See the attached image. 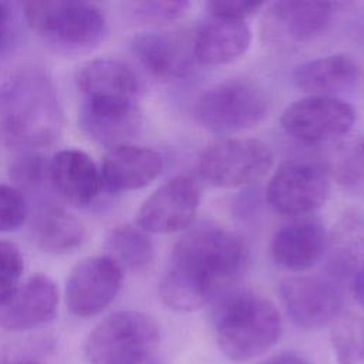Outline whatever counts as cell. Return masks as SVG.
Wrapping results in <instances>:
<instances>
[{
  "instance_id": "cell-1",
  "label": "cell",
  "mask_w": 364,
  "mask_h": 364,
  "mask_svg": "<svg viewBox=\"0 0 364 364\" xmlns=\"http://www.w3.org/2000/svg\"><path fill=\"white\" fill-rule=\"evenodd\" d=\"M212 321L222 353L232 361L264 354L282 334L280 314L266 297L245 289L223 293L215 301Z\"/></svg>"
},
{
  "instance_id": "cell-2",
  "label": "cell",
  "mask_w": 364,
  "mask_h": 364,
  "mask_svg": "<svg viewBox=\"0 0 364 364\" xmlns=\"http://www.w3.org/2000/svg\"><path fill=\"white\" fill-rule=\"evenodd\" d=\"M0 124L9 144L41 146L61 128V109L50 80L33 70L13 75L0 90Z\"/></svg>"
},
{
  "instance_id": "cell-3",
  "label": "cell",
  "mask_w": 364,
  "mask_h": 364,
  "mask_svg": "<svg viewBox=\"0 0 364 364\" xmlns=\"http://www.w3.org/2000/svg\"><path fill=\"white\" fill-rule=\"evenodd\" d=\"M171 262L172 267L193 274L218 293L245 273L249 247L236 232L205 223L189 228L178 239Z\"/></svg>"
},
{
  "instance_id": "cell-4",
  "label": "cell",
  "mask_w": 364,
  "mask_h": 364,
  "mask_svg": "<svg viewBox=\"0 0 364 364\" xmlns=\"http://www.w3.org/2000/svg\"><path fill=\"white\" fill-rule=\"evenodd\" d=\"M23 7L31 31L57 51L87 53L105 37V14L92 3L34 0Z\"/></svg>"
},
{
  "instance_id": "cell-5",
  "label": "cell",
  "mask_w": 364,
  "mask_h": 364,
  "mask_svg": "<svg viewBox=\"0 0 364 364\" xmlns=\"http://www.w3.org/2000/svg\"><path fill=\"white\" fill-rule=\"evenodd\" d=\"M269 111L264 90L246 78H230L206 88L196 100L193 114L206 131L235 134L259 124Z\"/></svg>"
},
{
  "instance_id": "cell-6",
  "label": "cell",
  "mask_w": 364,
  "mask_h": 364,
  "mask_svg": "<svg viewBox=\"0 0 364 364\" xmlns=\"http://www.w3.org/2000/svg\"><path fill=\"white\" fill-rule=\"evenodd\" d=\"M159 341L161 330L151 316L122 310L92 328L85 341V357L90 364H125L155 355Z\"/></svg>"
},
{
  "instance_id": "cell-7",
  "label": "cell",
  "mask_w": 364,
  "mask_h": 364,
  "mask_svg": "<svg viewBox=\"0 0 364 364\" xmlns=\"http://www.w3.org/2000/svg\"><path fill=\"white\" fill-rule=\"evenodd\" d=\"M267 144L255 138H222L199 156L202 178L218 188H237L262 179L273 165Z\"/></svg>"
},
{
  "instance_id": "cell-8",
  "label": "cell",
  "mask_w": 364,
  "mask_h": 364,
  "mask_svg": "<svg viewBox=\"0 0 364 364\" xmlns=\"http://www.w3.org/2000/svg\"><path fill=\"white\" fill-rule=\"evenodd\" d=\"M330 195V173L307 159L282 162L266 186V202L277 213L303 216L321 208Z\"/></svg>"
},
{
  "instance_id": "cell-9",
  "label": "cell",
  "mask_w": 364,
  "mask_h": 364,
  "mask_svg": "<svg viewBox=\"0 0 364 364\" xmlns=\"http://www.w3.org/2000/svg\"><path fill=\"white\" fill-rule=\"evenodd\" d=\"M355 122L354 108L341 98L309 95L290 104L280 124L293 138L309 142H326L348 134Z\"/></svg>"
},
{
  "instance_id": "cell-10",
  "label": "cell",
  "mask_w": 364,
  "mask_h": 364,
  "mask_svg": "<svg viewBox=\"0 0 364 364\" xmlns=\"http://www.w3.org/2000/svg\"><path fill=\"white\" fill-rule=\"evenodd\" d=\"M337 4L317 0H279L267 4L262 18V37L273 47L310 41L330 26Z\"/></svg>"
},
{
  "instance_id": "cell-11",
  "label": "cell",
  "mask_w": 364,
  "mask_h": 364,
  "mask_svg": "<svg viewBox=\"0 0 364 364\" xmlns=\"http://www.w3.org/2000/svg\"><path fill=\"white\" fill-rule=\"evenodd\" d=\"M199 208V188L189 175H176L156 188L139 206L136 225L149 233L188 229Z\"/></svg>"
},
{
  "instance_id": "cell-12",
  "label": "cell",
  "mask_w": 364,
  "mask_h": 364,
  "mask_svg": "<svg viewBox=\"0 0 364 364\" xmlns=\"http://www.w3.org/2000/svg\"><path fill=\"white\" fill-rule=\"evenodd\" d=\"M122 269L108 256L85 257L77 263L65 284V303L77 317H92L104 311L122 284Z\"/></svg>"
},
{
  "instance_id": "cell-13",
  "label": "cell",
  "mask_w": 364,
  "mask_h": 364,
  "mask_svg": "<svg viewBox=\"0 0 364 364\" xmlns=\"http://www.w3.org/2000/svg\"><path fill=\"white\" fill-rule=\"evenodd\" d=\"M279 296L289 317L306 330H320L334 323L343 307L338 289L316 276L283 279L279 284Z\"/></svg>"
},
{
  "instance_id": "cell-14",
  "label": "cell",
  "mask_w": 364,
  "mask_h": 364,
  "mask_svg": "<svg viewBox=\"0 0 364 364\" xmlns=\"http://www.w3.org/2000/svg\"><path fill=\"white\" fill-rule=\"evenodd\" d=\"M58 306L55 283L34 274L0 294V327L13 331L30 330L51 321Z\"/></svg>"
},
{
  "instance_id": "cell-15",
  "label": "cell",
  "mask_w": 364,
  "mask_h": 364,
  "mask_svg": "<svg viewBox=\"0 0 364 364\" xmlns=\"http://www.w3.org/2000/svg\"><path fill=\"white\" fill-rule=\"evenodd\" d=\"M192 36L182 33L142 31L131 38V53L138 64L161 80L186 77L193 65Z\"/></svg>"
},
{
  "instance_id": "cell-16",
  "label": "cell",
  "mask_w": 364,
  "mask_h": 364,
  "mask_svg": "<svg viewBox=\"0 0 364 364\" xmlns=\"http://www.w3.org/2000/svg\"><path fill=\"white\" fill-rule=\"evenodd\" d=\"M328 236L317 218L301 216L282 225L270 242L273 260L291 272L313 267L327 250Z\"/></svg>"
},
{
  "instance_id": "cell-17",
  "label": "cell",
  "mask_w": 364,
  "mask_h": 364,
  "mask_svg": "<svg viewBox=\"0 0 364 364\" xmlns=\"http://www.w3.org/2000/svg\"><path fill=\"white\" fill-rule=\"evenodd\" d=\"M48 179L54 191L74 206H88L101 193L102 179L92 158L81 149L67 148L48 162Z\"/></svg>"
},
{
  "instance_id": "cell-18",
  "label": "cell",
  "mask_w": 364,
  "mask_h": 364,
  "mask_svg": "<svg viewBox=\"0 0 364 364\" xmlns=\"http://www.w3.org/2000/svg\"><path fill=\"white\" fill-rule=\"evenodd\" d=\"M78 124L81 131L95 144L115 148L129 144L141 127L136 102H111L84 100Z\"/></svg>"
},
{
  "instance_id": "cell-19",
  "label": "cell",
  "mask_w": 364,
  "mask_h": 364,
  "mask_svg": "<svg viewBox=\"0 0 364 364\" xmlns=\"http://www.w3.org/2000/svg\"><path fill=\"white\" fill-rule=\"evenodd\" d=\"M164 169V159L155 149L125 144L109 149L101 165L102 188L109 192L141 189L155 181Z\"/></svg>"
},
{
  "instance_id": "cell-20",
  "label": "cell",
  "mask_w": 364,
  "mask_h": 364,
  "mask_svg": "<svg viewBox=\"0 0 364 364\" xmlns=\"http://www.w3.org/2000/svg\"><path fill=\"white\" fill-rule=\"evenodd\" d=\"M75 84L84 100L136 102L139 82L135 73L122 61L94 58L75 73Z\"/></svg>"
},
{
  "instance_id": "cell-21",
  "label": "cell",
  "mask_w": 364,
  "mask_h": 364,
  "mask_svg": "<svg viewBox=\"0 0 364 364\" xmlns=\"http://www.w3.org/2000/svg\"><path fill=\"white\" fill-rule=\"evenodd\" d=\"M252 41V30L243 20L212 17L193 33L192 48L200 65H223L246 53Z\"/></svg>"
},
{
  "instance_id": "cell-22",
  "label": "cell",
  "mask_w": 364,
  "mask_h": 364,
  "mask_svg": "<svg viewBox=\"0 0 364 364\" xmlns=\"http://www.w3.org/2000/svg\"><path fill=\"white\" fill-rule=\"evenodd\" d=\"M360 70L348 54L337 53L306 61L293 71V84L309 95H327L350 91L358 80Z\"/></svg>"
},
{
  "instance_id": "cell-23",
  "label": "cell",
  "mask_w": 364,
  "mask_h": 364,
  "mask_svg": "<svg viewBox=\"0 0 364 364\" xmlns=\"http://www.w3.org/2000/svg\"><path fill=\"white\" fill-rule=\"evenodd\" d=\"M31 235L43 252L65 255L81 246L85 237V229L64 208L46 203L37 208L33 216Z\"/></svg>"
},
{
  "instance_id": "cell-24",
  "label": "cell",
  "mask_w": 364,
  "mask_h": 364,
  "mask_svg": "<svg viewBox=\"0 0 364 364\" xmlns=\"http://www.w3.org/2000/svg\"><path fill=\"white\" fill-rule=\"evenodd\" d=\"M330 273L346 277L364 263V218L358 213L346 215L334 228L327 243Z\"/></svg>"
},
{
  "instance_id": "cell-25",
  "label": "cell",
  "mask_w": 364,
  "mask_h": 364,
  "mask_svg": "<svg viewBox=\"0 0 364 364\" xmlns=\"http://www.w3.org/2000/svg\"><path fill=\"white\" fill-rule=\"evenodd\" d=\"M105 250L121 269L139 273L154 262V243L146 232L132 225L114 228L105 239Z\"/></svg>"
},
{
  "instance_id": "cell-26",
  "label": "cell",
  "mask_w": 364,
  "mask_h": 364,
  "mask_svg": "<svg viewBox=\"0 0 364 364\" xmlns=\"http://www.w3.org/2000/svg\"><path fill=\"white\" fill-rule=\"evenodd\" d=\"M215 294L209 284L172 266L159 283L162 301L175 311H195L209 303Z\"/></svg>"
},
{
  "instance_id": "cell-27",
  "label": "cell",
  "mask_w": 364,
  "mask_h": 364,
  "mask_svg": "<svg viewBox=\"0 0 364 364\" xmlns=\"http://www.w3.org/2000/svg\"><path fill=\"white\" fill-rule=\"evenodd\" d=\"M328 173L346 189L364 193V136L344 142L334 149Z\"/></svg>"
},
{
  "instance_id": "cell-28",
  "label": "cell",
  "mask_w": 364,
  "mask_h": 364,
  "mask_svg": "<svg viewBox=\"0 0 364 364\" xmlns=\"http://www.w3.org/2000/svg\"><path fill=\"white\" fill-rule=\"evenodd\" d=\"M331 346L336 364H364V318L350 316L334 321Z\"/></svg>"
},
{
  "instance_id": "cell-29",
  "label": "cell",
  "mask_w": 364,
  "mask_h": 364,
  "mask_svg": "<svg viewBox=\"0 0 364 364\" xmlns=\"http://www.w3.org/2000/svg\"><path fill=\"white\" fill-rule=\"evenodd\" d=\"M127 17L136 24H166L182 18L191 3L186 0H151L125 3Z\"/></svg>"
},
{
  "instance_id": "cell-30",
  "label": "cell",
  "mask_w": 364,
  "mask_h": 364,
  "mask_svg": "<svg viewBox=\"0 0 364 364\" xmlns=\"http://www.w3.org/2000/svg\"><path fill=\"white\" fill-rule=\"evenodd\" d=\"M26 216L27 205L20 189L0 183V233L17 230Z\"/></svg>"
},
{
  "instance_id": "cell-31",
  "label": "cell",
  "mask_w": 364,
  "mask_h": 364,
  "mask_svg": "<svg viewBox=\"0 0 364 364\" xmlns=\"http://www.w3.org/2000/svg\"><path fill=\"white\" fill-rule=\"evenodd\" d=\"M11 179L23 188H33L48 178V164L36 152H26L17 156L10 166Z\"/></svg>"
},
{
  "instance_id": "cell-32",
  "label": "cell",
  "mask_w": 364,
  "mask_h": 364,
  "mask_svg": "<svg viewBox=\"0 0 364 364\" xmlns=\"http://www.w3.org/2000/svg\"><path fill=\"white\" fill-rule=\"evenodd\" d=\"M23 270L24 260L18 247L9 240H0V294L20 283Z\"/></svg>"
},
{
  "instance_id": "cell-33",
  "label": "cell",
  "mask_w": 364,
  "mask_h": 364,
  "mask_svg": "<svg viewBox=\"0 0 364 364\" xmlns=\"http://www.w3.org/2000/svg\"><path fill=\"white\" fill-rule=\"evenodd\" d=\"M266 3L255 0H210L206 1V10L210 17L243 20L257 13Z\"/></svg>"
},
{
  "instance_id": "cell-34",
  "label": "cell",
  "mask_w": 364,
  "mask_h": 364,
  "mask_svg": "<svg viewBox=\"0 0 364 364\" xmlns=\"http://www.w3.org/2000/svg\"><path fill=\"white\" fill-rule=\"evenodd\" d=\"M262 364H310V361L297 353L284 351L267 358Z\"/></svg>"
},
{
  "instance_id": "cell-35",
  "label": "cell",
  "mask_w": 364,
  "mask_h": 364,
  "mask_svg": "<svg viewBox=\"0 0 364 364\" xmlns=\"http://www.w3.org/2000/svg\"><path fill=\"white\" fill-rule=\"evenodd\" d=\"M351 290L354 299L364 307V263L357 269L351 277Z\"/></svg>"
},
{
  "instance_id": "cell-36",
  "label": "cell",
  "mask_w": 364,
  "mask_h": 364,
  "mask_svg": "<svg viewBox=\"0 0 364 364\" xmlns=\"http://www.w3.org/2000/svg\"><path fill=\"white\" fill-rule=\"evenodd\" d=\"M7 20H9V9L4 3H0V48L4 40L6 28H7Z\"/></svg>"
},
{
  "instance_id": "cell-37",
  "label": "cell",
  "mask_w": 364,
  "mask_h": 364,
  "mask_svg": "<svg viewBox=\"0 0 364 364\" xmlns=\"http://www.w3.org/2000/svg\"><path fill=\"white\" fill-rule=\"evenodd\" d=\"M125 364H159V361L156 360L155 355H148V357H142V358H138V360H134V361H129Z\"/></svg>"
},
{
  "instance_id": "cell-38",
  "label": "cell",
  "mask_w": 364,
  "mask_h": 364,
  "mask_svg": "<svg viewBox=\"0 0 364 364\" xmlns=\"http://www.w3.org/2000/svg\"><path fill=\"white\" fill-rule=\"evenodd\" d=\"M9 364H37V363H31V361H16V363H9Z\"/></svg>"
}]
</instances>
